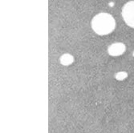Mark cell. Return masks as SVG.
<instances>
[{"label": "cell", "instance_id": "cell-2", "mask_svg": "<svg viewBox=\"0 0 134 133\" xmlns=\"http://www.w3.org/2000/svg\"><path fill=\"white\" fill-rule=\"evenodd\" d=\"M122 17L128 26L134 28V1L128 2L123 7Z\"/></svg>", "mask_w": 134, "mask_h": 133}, {"label": "cell", "instance_id": "cell-5", "mask_svg": "<svg viewBox=\"0 0 134 133\" xmlns=\"http://www.w3.org/2000/svg\"><path fill=\"white\" fill-rule=\"evenodd\" d=\"M128 76V74L125 71H121V72H118V73L116 75V79L118 80H124L125 79H126Z\"/></svg>", "mask_w": 134, "mask_h": 133}, {"label": "cell", "instance_id": "cell-3", "mask_svg": "<svg viewBox=\"0 0 134 133\" xmlns=\"http://www.w3.org/2000/svg\"><path fill=\"white\" fill-rule=\"evenodd\" d=\"M126 50V47L122 43H115L108 47V54L113 56H119L124 54Z\"/></svg>", "mask_w": 134, "mask_h": 133}, {"label": "cell", "instance_id": "cell-6", "mask_svg": "<svg viewBox=\"0 0 134 133\" xmlns=\"http://www.w3.org/2000/svg\"><path fill=\"white\" fill-rule=\"evenodd\" d=\"M133 56H134V52H133Z\"/></svg>", "mask_w": 134, "mask_h": 133}, {"label": "cell", "instance_id": "cell-1", "mask_svg": "<svg viewBox=\"0 0 134 133\" xmlns=\"http://www.w3.org/2000/svg\"><path fill=\"white\" fill-rule=\"evenodd\" d=\"M92 28L99 35H106L113 32L116 27L114 18L108 13H100L92 20Z\"/></svg>", "mask_w": 134, "mask_h": 133}, {"label": "cell", "instance_id": "cell-4", "mask_svg": "<svg viewBox=\"0 0 134 133\" xmlns=\"http://www.w3.org/2000/svg\"><path fill=\"white\" fill-rule=\"evenodd\" d=\"M73 60H74V58L72 55L70 54H64L60 58V63L64 66H68L72 63Z\"/></svg>", "mask_w": 134, "mask_h": 133}]
</instances>
